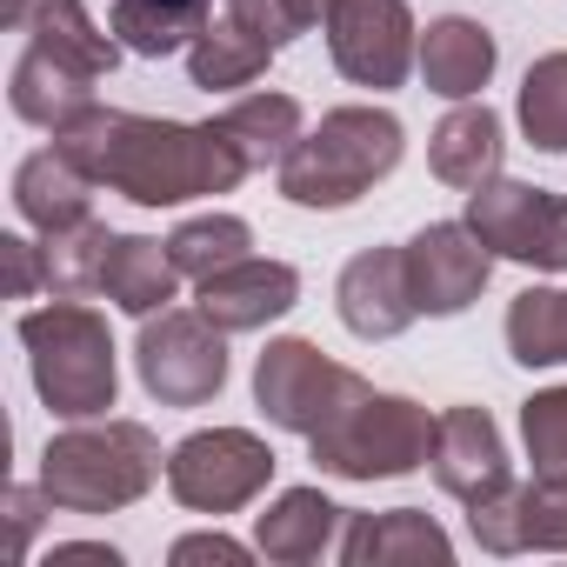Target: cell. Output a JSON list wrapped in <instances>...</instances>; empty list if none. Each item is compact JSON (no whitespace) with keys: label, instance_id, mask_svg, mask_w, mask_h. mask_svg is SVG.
<instances>
[{"label":"cell","instance_id":"cell-31","mask_svg":"<svg viewBox=\"0 0 567 567\" xmlns=\"http://www.w3.org/2000/svg\"><path fill=\"white\" fill-rule=\"evenodd\" d=\"M520 441L534 474H567V388H540L520 401Z\"/></svg>","mask_w":567,"mask_h":567},{"label":"cell","instance_id":"cell-12","mask_svg":"<svg viewBox=\"0 0 567 567\" xmlns=\"http://www.w3.org/2000/svg\"><path fill=\"white\" fill-rule=\"evenodd\" d=\"M408 288H414V308L447 321V315H467L487 280H494V247L467 227V220H427L408 247Z\"/></svg>","mask_w":567,"mask_h":567},{"label":"cell","instance_id":"cell-7","mask_svg":"<svg viewBox=\"0 0 567 567\" xmlns=\"http://www.w3.org/2000/svg\"><path fill=\"white\" fill-rule=\"evenodd\" d=\"M368 381L354 368H341L334 354H321L315 341L301 334H280L267 341V354L254 361V408L274 421V427H288V434H321L348 401H361Z\"/></svg>","mask_w":567,"mask_h":567},{"label":"cell","instance_id":"cell-28","mask_svg":"<svg viewBox=\"0 0 567 567\" xmlns=\"http://www.w3.org/2000/svg\"><path fill=\"white\" fill-rule=\"evenodd\" d=\"M514 121H520L527 147H540V154H567V48H560V54H540V61L520 74Z\"/></svg>","mask_w":567,"mask_h":567},{"label":"cell","instance_id":"cell-35","mask_svg":"<svg viewBox=\"0 0 567 567\" xmlns=\"http://www.w3.org/2000/svg\"><path fill=\"white\" fill-rule=\"evenodd\" d=\"M48 560H107V567H121V547H107V540H68Z\"/></svg>","mask_w":567,"mask_h":567},{"label":"cell","instance_id":"cell-17","mask_svg":"<svg viewBox=\"0 0 567 567\" xmlns=\"http://www.w3.org/2000/svg\"><path fill=\"white\" fill-rule=\"evenodd\" d=\"M501 154H507V127L487 101H454L447 121L427 134V167L434 181H447L454 194H474L501 174Z\"/></svg>","mask_w":567,"mask_h":567},{"label":"cell","instance_id":"cell-4","mask_svg":"<svg viewBox=\"0 0 567 567\" xmlns=\"http://www.w3.org/2000/svg\"><path fill=\"white\" fill-rule=\"evenodd\" d=\"M167 474V454L147 421H74L41 447V487L61 514H121Z\"/></svg>","mask_w":567,"mask_h":567},{"label":"cell","instance_id":"cell-6","mask_svg":"<svg viewBox=\"0 0 567 567\" xmlns=\"http://www.w3.org/2000/svg\"><path fill=\"white\" fill-rule=\"evenodd\" d=\"M434 427H441V414H427L414 394L368 388L321 434H308V454L334 481H401L434 461Z\"/></svg>","mask_w":567,"mask_h":567},{"label":"cell","instance_id":"cell-20","mask_svg":"<svg viewBox=\"0 0 567 567\" xmlns=\"http://www.w3.org/2000/svg\"><path fill=\"white\" fill-rule=\"evenodd\" d=\"M181 280H187V274L174 267V247H167V240H154V234H114L107 274H101V295H107L121 315L147 321V315L174 308Z\"/></svg>","mask_w":567,"mask_h":567},{"label":"cell","instance_id":"cell-36","mask_svg":"<svg viewBox=\"0 0 567 567\" xmlns=\"http://www.w3.org/2000/svg\"><path fill=\"white\" fill-rule=\"evenodd\" d=\"M41 14V0H0V28H28Z\"/></svg>","mask_w":567,"mask_h":567},{"label":"cell","instance_id":"cell-29","mask_svg":"<svg viewBox=\"0 0 567 567\" xmlns=\"http://www.w3.org/2000/svg\"><path fill=\"white\" fill-rule=\"evenodd\" d=\"M167 247H174V267L187 280H207V274H220V267L254 254V227L240 214H194V220H181L167 234Z\"/></svg>","mask_w":567,"mask_h":567},{"label":"cell","instance_id":"cell-16","mask_svg":"<svg viewBox=\"0 0 567 567\" xmlns=\"http://www.w3.org/2000/svg\"><path fill=\"white\" fill-rule=\"evenodd\" d=\"M427 467H434L441 494H454L461 507H474V501H487L494 487L514 481L507 447H501V427H494L487 408H447L441 427H434V461Z\"/></svg>","mask_w":567,"mask_h":567},{"label":"cell","instance_id":"cell-33","mask_svg":"<svg viewBox=\"0 0 567 567\" xmlns=\"http://www.w3.org/2000/svg\"><path fill=\"white\" fill-rule=\"evenodd\" d=\"M48 507H54V494H48L41 481H34V487H28V481H21V487H8V514H14V554H21V560H28V547H34V527H41V514H48Z\"/></svg>","mask_w":567,"mask_h":567},{"label":"cell","instance_id":"cell-24","mask_svg":"<svg viewBox=\"0 0 567 567\" xmlns=\"http://www.w3.org/2000/svg\"><path fill=\"white\" fill-rule=\"evenodd\" d=\"M220 127H227V141L240 147V161L260 174V167H280L295 154V141L308 134V121H301V101L295 94H240L227 114H214Z\"/></svg>","mask_w":567,"mask_h":567},{"label":"cell","instance_id":"cell-2","mask_svg":"<svg viewBox=\"0 0 567 567\" xmlns=\"http://www.w3.org/2000/svg\"><path fill=\"white\" fill-rule=\"evenodd\" d=\"M121 34L101 28L87 14V0H41V14L28 21V48L14 61L8 81V107L28 127H61L81 101H94V87L121 68Z\"/></svg>","mask_w":567,"mask_h":567},{"label":"cell","instance_id":"cell-34","mask_svg":"<svg viewBox=\"0 0 567 567\" xmlns=\"http://www.w3.org/2000/svg\"><path fill=\"white\" fill-rule=\"evenodd\" d=\"M247 554H260V547H240V540H227V534H187V540H174V567H187V560H220V567H247Z\"/></svg>","mask_w":567,"mask_h":567},{"label":"cell","instance_id":"cell-3","mask_svg":"<svg viewBox=\"0 0 567 567\" xmlns=\"http://www.w3.org/2000/svg\"><path fill=\"white\" fill-rule=\"evenodd\" d=\"M408 154V127L388 107H328L321 127L295 141V154L274 167L280 194L308 214H341L361 194H374Z\"/></svg>","mask_w":567,"mask_h":567},{"label":"cell","instance_id":"cell-9","mask_svg":"<svg viewBox=\"0 0 567 567\" xmlns=\"http://www.w3.org/2000/svg\"><path fill=\"white\" fill-rule=\"evenodd\" d=\"M274 447L254 427H200L167 454V494L194 514H240L274 481Z\"/></svg>","mask_w":567,"mask_h":567},{"label":"cell","instance_id":"cell-14","mask_svg":"<svg viewBox=\"0 0 567 567\" xmlns=\"http://www.w3.org/2000/svg\"><path fill=\"white\" fill-rule=\"evenodd\" d=\"M334 308H341V328L361 334V341H394L421 321L414 308V288H408V254L401 247H368L341 267L334 280Z\"/></svg>","mask_w":567,"mask_h":567},{"label":"cell","instance_id":"cell-19","mask_svg":"<svg viewBox=\"0 0 567 567\" xmlns=\"http://www.w3.org/2000/svg\"><path fill=\"white\" fill-rule=\"evenodd\" d=\"M494 68H501V48H494V34L481 21H467V14L427 21V34H421V81H427V94H441V101H481V87L494 81Z\"/></svg>","mask_w":567,"mask_h":567},{"label":"cell","instance_id":"cell-15","mask_svg":"<svg viewBox=\"0 0 567 567\" xmlns=\"http://www.w3.org/2000/svg\"><path fill=\"white\" fill-rule=\"evenodd\" d=\"M194 288H200V315H207L220 334H254V328L280 321V315L301 301V274H295L288 260L247 254V260H234V267L194 280Z\"/></svg>","mask_w":567,"mask_h":567},{"label":"cell","instance_id":"cell-23","mask_svg":"<svg viewBox=\"0 0 567 567\" xmlns=\"http://www.w3.org/2000/svg\"><path fill=\"white\" fill-rule=\"evenodd\" d=\"M207 21H214V0H114V14H107L121 48L141 54V61L187 54Z\"/></svg>","mask_w":567,"mask_h":567},{"label":"cell","instance_id":"cell-21","mask_svg":"<svg viewBox=\"0 0 567 567\" xmlns=\"http://www.w3.org/2000/svg\"><path fill=\"white\" fill-rule=\"evenodd\" d=\"M341 560L348 567H388V560H454V540L434 514L421 507H388V514H348L341 527Z\"/></svg>","mask_w":567,"mask_h":567},{"label":"cell","instance_id":"cell-22","mask_svg":"<svg viewBox=\"0 0 567 567\" xmlns=\"http://www.w3.org/2000/svg\"><path fill=\"white\" fill-rule=\"evenodd\" d=\"M14 207L34 234H61V227L94 220V181L61 147H41L14 167Z\"/></svg>","mask_w":567,"mask_h":567},{"label":"cell","instance_id":"cell-18","mask_svg":"<svg viewBox=\"0 0 567 567\" xmlns=\"http://www.w3.org/2000/svg\"><path fill=\"white\" fill-rule=\"evenodd\" d=\"M341 527H348V507H334L321 487H288L254 520V547L280 567H308L328 547H341Z\"/></svg>","mask_w":567,"mask_h":567},{"label":"cell","instance_id":"cell-11","mask_svg":"<svg viewBox=\"0 0 567 567\" xmlns=\"http://www.w3.org/2000/svg\"><path fill=\"white\" fill-rule=\"evenodd\" d=\"M467 227L494 247V260H520L534 274H567V194L534 181H487L467 194Z\"/></svg>","mask_w":567,"mask_h":567},{"label":"cell","instance_id":"cell-10","mask_svg":"<svg viewBox=\"0 0 567 567\" xmlns=\"http://www.w3.org/2000/svg\"><path fill=\"white\" fill-rule=\"evenodd\" d=\"M321 34L354 87L388 94L408 81V68H421V28L408 0H321Z\"/></svg>","mask_w":567,"mask_h":567},{"label":"cell","instance_id":"cell-26","mask_svg":"<svg viewBox=\"0 0 567 567\" xmlns=\"http://www.w3.org/2000/svg\"><path fill=\"white\" fill-rule=\"evenodd\" d=\"M507 354L520 368H567V288H520L507 301Z\"/></svg>","mask_w":567,"mask_h":567},{"label":"cell","instance_id":"cell-8","mask_svg":"<svg viewBox=\"0 0 567 567\" xmlns=\"http://www.w3.org/2000/svg\"><path fill=\"white\" fill-rule=\"evenodd\" d=\"M134 374L161 408H207L227 388V334L200 308H161L141 321Z\"/></svg>","mask_w":567,"mask_h":567},{"label":"cell","instance_id":"cell-25","mask_svg":"<svg viewBox=\"0 0 567 567\" xmlns=\"http://www.w3.org/2000/svg\"><path fill=\"white\" fill-rule=\"evenodd\" d=\"M267 61H274V48H260L254 34H240V28L220 14V21H207V28L194 34V48H187V81L207 87V94H234V87H254V81L267 74Z\"/></svg>","mask_w":567,"mask_h":567},{"label":"cell","instance_id":"cell-27","mask_svg":"<svg viewBox=\"0 0 567 567\" xmlns=\"http://www.w3.org/2000/svg\"><path fill=\"white\" fill-rule=\"evenodd\" d=\"M107 247H114V227H107V220H81V227L41 234V254H48V288H54L61 301H87V295H101Z\"/></svg>","mask_w":567,"mask_h":567},{"label":"cell","instance_id":"cell-5","mask_svg":"<svg viewBox=\"0 0 567 567\" xmlns=\"http://www.w3.org/2000/svg\"><path fill=\"white\" fill-rule=\"evenodd\" d=\"M21 348L28 374L48 414L61 421H101L121 401V361H114V328L87 301H61L21 315Z\"/></svg>","mask_w":567,"mask_h":567},{"label":"cell","instance_id":"cell-32","mask_svg":"<svg viewBox=\"0 0 567 567\" xmlns=\"http://www.w3.org/2000/svg\"><path fill=\"white\" fill-rule=\"evenodd\" d=\"M0 254H8V288H14V301H34L48 288V254H41V240L0 234Z\"/></svg>","mask_w":567,"mask_h":567},{"label":"cell","instance_id":"cell-13","mask_svg":"<svg viewBox=\"0 0 567 567\" xmlns=\"http://www.w3.org/2000/svg\"><path fill=\"white\" fill-rule=\"evenodd\" d=\"M467 534L487 554H567V474L494 487L467 507Z\"/></svg>","mask_w":567,"mask_h":567},{"label":"cell","instance_id":"cell-1","mask_svg":"<svg viewBox=\"0 0 567 567\" xmlns=\"http://www.w3.org/2000/svg\"><path fill=\"white\" fill-rule=\"evenodd\" d=\"M54 147L107 194H127L134 207H187L200 194H234L254 167L227 141L220 121H154L127 107L81 101L61 127Z\"/></svg>","mask_w":567,"mask_h":567},{"label":"cell","instance_id":"cell-30","mask_svg":"<svg viewBox=\"0 0 567 567\" xmlns=\"http://www.w3.org/2000/svg\"><path fill=\"white\" fill-rule=\"evenodd\" d=\"M220 14L240 28V34H254L260 48H295L315 21H321V0H220Z\"/></svg>","mask_w":567,"mask_h":567}]
</instances>
